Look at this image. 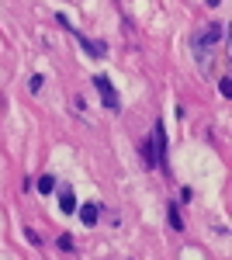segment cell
Instances as JSON below:
<instances>
[{
	"instance_id": "cell-1",
	"label": "cell",
	"mask_w": 232,
	"mask_h": 260,
	"mask_svg": "<svg viewBox=\"0 0 232 260\" xmlns=\"http://www.w3.org/2000/svg\"><path fill=\"white\" fill-rule=\"evenodd\" d=\"M56 24H59V28H66V31L80 42V49H87V56H90V59H104V56H108V42L87 39L80 28H73V24H70V18H66V14H56Z\"/></svg>"
},
{
	"instance_id": "cell-2",
	"label": "cell",
	"mask_w": 232,
	"mask_h": 260,
	"mask_svg": "<svg viewBox=\"0 0 232 260\" xmlns=\"http://www.w3.org/2000/svg\"><path fill=\"white\" fill-rule=\"evenodd\" d=\"M222 39H225V24H205V31H197V35L191 39V45L197 49V59L205 62L208 59V49L218 45Z\"/></svg>"
},
{
	"instance_id": "cell-3",
	"label": "cell",
	"mask_w": 232,
	"mask_h": 260,
	"mask_svg": "<svg viewBox=\"0 0 232 260\" xmlns=\"http://www.w3.org/2000/svg\"><path fill=\"white\" fill-rule=\"evenodd\" d=\"M149 153H153V170L167 167V128H163V121H156V125H153V136H149Z\"/></svg>"
},
{
	"instance_id": "cell-4",
	"label": "cell",
	"mask_w": 232,
	"mask_h": 260,
	"mask_svg": "<svg viewBox=\"0 0 232 260\" xmlns=\"http://www.w3.org/2000/svg\"><path fill=\"white\" fill-rule=\"evenodd\" d=\"M94 87H97V94H101V101L108 104V111H121V98H118L115 83L108 80L104 73H97V77H94Z\"/></svg>"
},
{
	"instance_id": "cell-5",
	"label": "cell",
	"mask_w": 232,
	"mask_h": 260,
	"mask_svg": "<svg viewBox=\"0 0 232 260\" xmlns=\"http://www.w3.org/2000/svg\"><path fill=\"white\" fill-rule=\"evenodd\" d=\"M97 215H101V205L97 201H83L80 205V222L83 225H97Z\"/></svg>"
},
{
	"instance_id": "cell-6",
	"label": "cell",
	"mask_w": 232,
	"mask_h": 260,
	"mask_svg": "<svg viewBox=\"0 0 232 260\" xmlns=\"http://www.w3.org/2000/svg\"><path fill=\"white\" fill-rule=\"evenodd\" d=\"M59 212H62V215H73V212H77V194H73L70 187L59 191Z\"/></svg>"
},
{
	"instance_id": "cell-7",
	"label": "cell",
	"mask_w": 232,
	"mask_h": 260,
	"mask_svg": "<svg viewBox=\"0 0 232 260\" xmlns=\"http://www.w3.org/2000/svg\"><path fill=\"white\" fill-rule=\"evenodd\" d=\"M167 215H170V229H177V233H180V229H184V219H180V205H177V201H170V205H167Z\"/></svg>"
},
{
	"instance_id": "cell-8",
	"label": "cell",
	"mask_w": 232,
	"mask_h": 260,
	"mask_svg": "<svg viewBox=\"0 0 232 260\" xmlns=\"http://www.w3.org/2000/svg\"><path fill=\"white\" fill-rule=\"evenodd\" d=\"M52 187H56V177H52V174L39 177V191H42V194H52Z\"/></svg>"
},
{
	"instance_id": "cell-9",
	"label": "cell",
	"mask_w": 232,
	"mask_h": 260,
	"mask_svg": "<svg viewBox=\"0 0 232 260\" xmlns=\"http://www.w3.org/2000/svg\"><path fill=\"white\" fill-rule=\"evenodd\" d=\"M218 90H222V98H232V80H229V73L218 80Z\"/></svg>"
},
{
	"instance_id": "cell-10",
	"label": "cell",
	"mask_w": 232,
	"mask_h": 260,
	"mask_svg": "<svg viewBox=\"0 0 232 260\" xmlns=\"http://www.w3.org/2000/svg\"><path fill=\"white\" fill-rule=\"evenodd\" d=\"M42 83H45V77H42V73H35V77H31V83H28V90H31V94H39Z\"/></svg>"
},
{
	"instance_id": "cell-11",
	"label": "cell",
	"mask_w": 232,
	"mask_h": 260,
	"mask_svg": "<svg viewBox=\"0 0 232 260\" xmlns=\"http://www.w3.org/2000/svg\"><path fill=\"white\" fill-rule=\"evenodd\" d=\"M59 250H62V253H73V240H70V236H59Z\"/></svg>"
},
{
	"instance_id": "cell-12",
	"label": "cell",
	"mask_w": 232,
	"mask_h": 260,
	"mask_svg": "<svg viewBox=\"0 0 232 260\" xmlns=\"http://www.w3.org/2000/svg\"><path fill=\"white\" fill-rule=\"evenodd\" d=\"M205 4H208V7H218V4H222V0H205Z\"/></svg>"
}]
</instances>
